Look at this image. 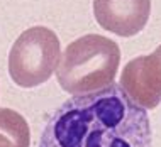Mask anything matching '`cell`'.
I'll return each mask as SVG.
<instances>
[{
	"mask_svg": "<svg viewBox=\"0 0 161 147\" xmlns=\"http://www.w3.org/2000/svg\"><path fill=\"white\" fill-rule=\"evenodd\" d=\"M147 112L119 85L75 95L49 117L39 147H151Z\"/></svg>",
	"mask_w": 161,
	"mask_h": 147,
	"instance_id": "6da1fadb",
	"label": "cell"
},
{
	"mask_svg": "<svg viewBox=\"0 0 161 147\" xmlns=\"http://www.w3.org/2000/svg\"><path fill=\"white\" fill-rule=\"evenodd\" d=\"M120 49L112 39L86 34L69 42L56 68L59 86L68 93L83 95L103 90L115 80Z\"/></svg>",
	"mask_w": 161,
	"mask_h": 147,
	"instance_id": "7a4b0ae2",
	"label": "cell"
},
{
	"mask_svg": "<svg viewBox=\"0 0 161 147\" xmlns=\"http://www.w3.org/2000/svg\"><path fill=\"white\" fill-rule=\"evenodd\" d=\"M61 59L58 36L47 27L34 25L24 31L8 53V75L15 85L34 88L46 83Z\"/></svg>",
	"mask_w": 161,
	"mask_h": 147,
	"instance_id": "3957f363",
	"label": "cell"
},
{
	"mask_svg": "<svg viewBox=\"0 0 161 147\" xmlns=\"http://www.w3.org/2000/svg\"><path fill=\"white\" fill-rule=\"evenodd\" d=\"M120 88L136 105L153 110L161 103V46L147 56L134 58L124 66Z\"/></svg>",
	"mask_w": 161,
	"mask_h": 147,
	"instance_id": "277c9868",
	"label": "cell"
},
{
	"mask_svg": "<svg viewBox=\"0 0 161 147\" xmlns=\"http://www.w3.org/2000/svg\"><path fill=\"white\" fill-rule=\"evenodd\" d=\"M151 14V0H93L98 25L120 37L141 32Z\"/></svg>",
	"mask_w": 161,
	"mask_h": 147,
	"instance_id": "5b68a950",
	"label": "cell"
},
{
	"mask_svg": "<svg viewBox=\"0 0 161 147\" xmlns=\"http://www.w3.org/2000/svg\"><path fill=\"white\" fill-rule=\"evenodd\" d=\"M29 123L19 112L0 108V147H29Z\"/></svg>",
	"mask_w": 161,
	"mask_h": 147,
	"instance_id": "8992f818",
	"label": "cell"
}]
</instances>
